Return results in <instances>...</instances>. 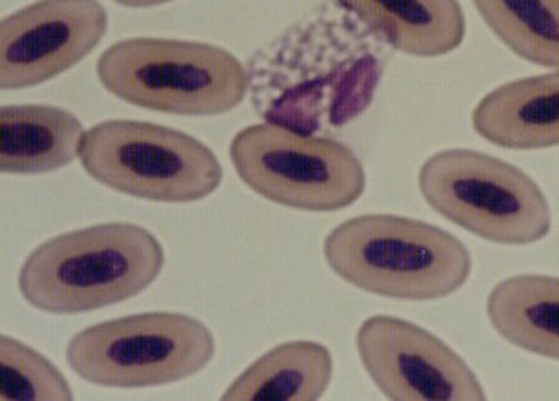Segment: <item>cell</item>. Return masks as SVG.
I'll list each match as a JSON object with an SVG mask.
<instances>
[{"instance_id": "3957f363", "label": "cell", "mask_w": 559, "mask_h": 401, "mask_svg": "<svg viewBox=\"0 0 559 401\" xmlns=\"http://www.w3.org/2000/svg\"><path fill=\"white\" fill-rule=\"evenodd\" d=\"M329 267L347 283L397 301H438L461 290L474 262L449 231L397 215L349 218L324 241Z\"/></svg>"}, {"instance_id": "277c9868", "label": "cell", "mask_w": 559, "mask_h": 401, "mask_svg": "<svg viewBox=\"0 0 559 401\" xmlns=\"http://www.w3.org/2000/svg\"><path fill=\"white\" fill-rule=\"evenodd\" d=\"M98 81L116 98L179 116H218L248 96L249 71L231 52L207 42L129 38L99 56Z\"/></svg>"}, {"instance_id": "9c48e42d", "label": "cell", "mask_w": 559, "mask_h": 401, "mask_svg": "<svg viewBox=\"0 0 559 401\" xmlns=\"http://www.w3.org/2000/svg\"><path fill=\"white\" fill-rule=\"evenodd\" d=\"M356 350L366 373L389 400H487L464 357L414 321L369 317L356 331Z\"/></svg>"}, {"instance_id": "5bb4252c", "label": "cell", "mask_w": 559, "mask_h": 401, "mask_svg": "<svg viewBox=\"0 0 559 401\" xmlns=\"http://www.w3.org/2000/svg\"><path fill=\"white\" fill-rule=\"evenodd\" d=\"M334 377V357L318 341L278 344L255 360L225 390V401H316Z\"/></svg>"}, {"instance_id": "7a4b0ae2", "label": "cell", "mask_w": 559, "mask_h": 401, "mask_svg": "<svg viewBox=\"0 0 559 401\" xmlns=\"http://www.w3.org/2000/svg\"><path fill=\"white\" fill-rule=\"evenodd\" d=\"M165 267L162 242L128 221L59 234L23 262L19 288L26 303L55 316H75L143 293Z\"/></svg>"}, {"instance_id": "8fae6325", "label": "cell", "mask_w": 559, "mask_h": 401, "mask_svg": "<svg viewBox=\"0 0 559 401\" xmlns=\"http://www.w3.org/2000/svg\"><path fill=\"white\" fill-rule=\"evenodd\" d=\"M475 131L508 150L559 147V71L498 86L472 114Z\"/></svg>"}, {"instance_id": "ac0fdd59", "label": "cell", "mask_w": 559, "mask_h": 401, "mask_svg": "<svg viewBox=\"0 0 559 401\" xmlns=\"http://www.w3.org/2000/svg\"><path fill=\"white\" fill-rule=\"evenodd\" d=\"M119 5L124 7H135V9H140V7H155L162 5V3L171 2V0H115Z\"/></svg>"}, {"instance_id": "6da1fadb", "label": "cell", "mask_w": 559, "mask_h": 401, "mask_svg": "<svg viewBox=\"0 0 559 401\" xmlns=\"http://www.w3.org/2000/svg\"><path fill=\"white\" fill-rule=\"evenodd\" d=\"M389 49L338 0L322 3L252 58V106L299 134L344 127L371 106Z\"/></svg>"}, {"instance_id": "7c38bea8", "label": "cell", "mask_w": 559, "mask_h": 401, "mask_svg": "<svg viewBox=\"0 0 559 401\" xmlns=\"http://www.w3.org/2000/svg\"><path fill=\"white\" fill-rule=\"evenodd\" d=\"M385 45L415 58H438L464 42L459 0H338Z\"/></svg>"}, {"instance_id": "30bf717a", "label": "cell", "mask_w": 559, "mask_h": 401, "mask_svg": "<svg viewBox=\"0 0 559 401\" xmlns=\"http://www.w3.org/2000/svg\"><path fill=\"white\" fill-rule=\"evenodd\" d=\"M108 33L98 0H36L0 25V88H29L64 74Z\"/></svg>"}, {"instance_id": "5b68a950", "label": "cell", "mask_w": 559, "mask_h": 401, "mask_svg": "<svg viewBox=\"0 0 559 401\" xmlns=\"http://www.w3.org/2000/svg\"><path fill=\"white\" fill-rule=\"evenodd\" d=\"M419 191L432 210L498 244H534L551 231V208L537 182L484 151L452 148L419 169Z\"/></svg>"}, {"instance_id": "52a82bcc", "label": "cell", "mask_w": 559, "mask_h": 401, "mask_svg": "<svg viewBox=\"0 0 559 401\" xmlns=\"http://www.w3.org/2000/svg\"><path fill=\"white\" fill-rule=\"evenodd\" d=\"M215 354L212 330L181 313H143L102 321L73 335L66 360L95 386L143 389L189 379Z\"/></svg>"}, {"instance_id": "4fadbf2b", "label": "cell", "mask_w": 559, "mask_h": 401, "mask_svg": "<svg viewBox=\"0 0 559 401\" xmlns=\"http://www.w3.org/2000/svg\"><path fill=\"white\" fill-rule=\"evenodd\" d=\"M85 129L58 106L15 105L0 109V171L45 174L59 171L80 154Z\"/></svg>"}, {"instance_id": "e0dca14e", "label": "cell", "mask_w": 559, "mask_h": 401, "mask_svg": "<svg viewBox=\"0 0 559 401\" xmlns=\"http://www.w3.org/2000/svg\"><path fill=\"white\" fill-rule=\"evenodd\" d=\"M0 399L3 401L73 400L64 374L38 351L16 338H0Z\"/></svg>"}, {"instance_id": "8992f818", "label": "cell", "mask_w": 559, "mask_h": 401, "mask_svg": "<svg viewBox=\"0 0 559 401\" xmlns=\"http://www.w3.org/2000/svg\"><path fill=\"white\" fill-rule=\"evenodd\" d=\"M79 158L99 184L143 200L191 204L223 181L222 165L207 145L152 122H99L83 135Z\"/></svg>"}, {"instance_id": "ba28073f", "label": "cell", "mask_w": 559, "mask_h": 401, "mask_svg": "<svg viewBox=\"0 0 559 401\" xmlns=\"http://www.w3.org/2000/svg\"><path fill=\"white\" fill-rule=\"evenodd\" d=\"M229 158L255 194L295 210H344L366 189L365 168L347 145L271 122L239 131Z\"/></svg>"}, {"instance_id": "9a60e30c", "label": "cell", "mask_w": 559, "mask_h": 401, "mask_svg": "<svg viewBox=\"0 0 559 401\" xmlns=\"http://www.w3.org/2000/svg\"><path fill=\"white\" fill-rule=\"evenodd\" d=\"M488 319L508 343L559 361V277L518 275L492 288Z\"/></svg>"}, {"instance_id": "2e32d148", "label": "cell", "mask_w": 559, "mask_h": 401, "mask_svg": "<svg viewBox=\"0 0 559 401\" xmlns=\"http://www.w3.org/2000/svg\"><path fill=\"white\" fill-rule=\"evenodd\" d=\"M488 28L519 58L559 71V0H474Z\"/></svg>"}]
</instances>
